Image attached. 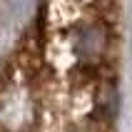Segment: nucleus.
I'll use <instances>...</instances> for the list:
<instances>
[{"label":"nucleus","mask_w":132,"mask_h":132,"mask_svg":"<svg viewBox=\"0 0 132 132\" xmlns=\"http://www.w3.org/2000/svg\"><path fill=\"white\" fill-rule=\"evenodd\" d=\"M77 132H92V130H87V127H85V130H77Z\"/></svg>","instance_id":"f257e3e1"}]
</instances>
